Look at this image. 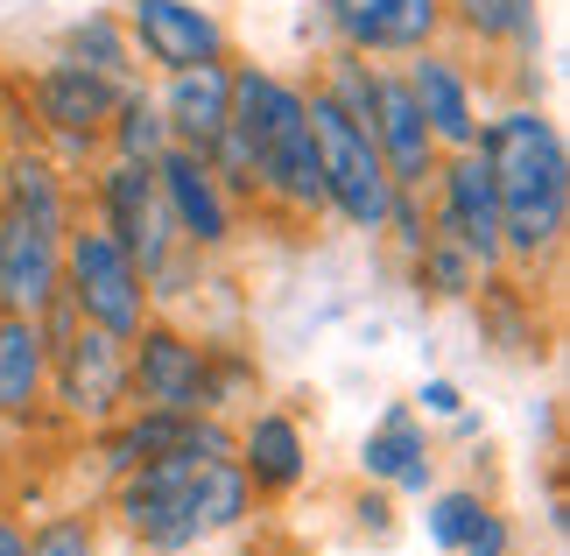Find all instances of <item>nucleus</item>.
Returning <instances> with one entry per match:
<instances>
[{"label": "nucleus", "mask_w": 570, "mask_h": 556, "mask_svg": "<svg viewBox=\"0 0 570 556\" xmlns=\"http://www.w3.org/2000/svg\"><path fill=\"white\" fill-rule=\"evenodd\" d=\"M114 515L148 556H190L197 543L233 536L254 515V486L233 458V422L190 416L169 451L141 458L135 472H120Z\"/></svg>", "instance_id": "obj_1"}, {"label": "nucleus", "mask_w": 570, "mask_h": 556, "mask_svg": "<svg viewBox=\"0 0 570 556\" xmlns=\"http://www.w3.org/2000/svg\"><path fill=\"white\" fill-rule=\"evenodd\" d=\"M479 155L500 197V269H542L570 233V148L542 106H500L479 127Z\"/></svg>", "instance_id": "obj_2"}, {"label": "nucleus", "mask_w": 570, "mask_h": 556, "mask_svg": "<svg viewBox=\"0 0 570 556\" xmlns=\"http://www.w3.org/2000/svg\"><path fill=\"white\" fill-rule=\"evenodd\" d=\"M226 142L239 148L247 191L261 205L289 218H324V176L311 148V114H303V85L268 71V64H233V120Z\"/></svg>", "instance_id": "obj_3"}, {"label": "nucleus", "mask_w": 570, "mask_h": 556, "mask_svg": "<svg viewBox=\"0 0 570 556\" xmlns=\"http://www.w3.org/2000/svg\"><path fill=\"white\" fill-rule=\"evenodd\" d=\"M42 339H50V409L71 430L99 437L127 416V339L85 324L63 296L42 310Z\"/></svg>", "instance_id": "obj_4"}, {"label": "nucleus", "mask_w": 570, "mask_h": 556, "mask_svg": "<svg viewBox=\"0 0 570 556\" xmlns=\"http://www.w3.org/2000/svg\"><path fill=\"white\" fill-rule=\"evenodd\" d=\"M303 114H311V148H317V176H324V218H338L353 233H381L394 184L381 169V148L366 135V120L345 114L317 78L303 85Z\"/></svg>", "instance_id": "obj_5"}, {"label": "nucleus", "mask_w": 570, "mask_h": 556, "mask_svg": "<svg viewBox=\"0 0 570 556\" xmlns=\"http://www.w3.org/2000/svg\"><path fill=\"white\" fill-rule=\"evenodd\" d=\"M92 218L135 254L148 296H177V282L197 254L177 240V226H169V212H163L156 163H120V155H106L99 176H92Z\"/></svg>", "instance_id": "obj_6"}, {"label": "nucleus", "mask_w": 570, "mask_h": 556, "mask_svg": "<svg viewBox=\"0 0 570 556\" xmlns=\"http://www.w3.org/2000/svg\"><path fill=\"white\" fill-rule=\"evenodd\" d=\"M63 303H71L85 324L114 331V339H135V331L156 318V296H148L135 254H127L99 218H71V226H63Z\"/></svg>", "instance_id": "obj_7"}, {"label": "nucleus", "mask_w": 570, "mask_h": 556, "mask_svg": "<svg viewBox=\"0 0 570 556\" xmlns=\"http://www.w3.org/2000/svg\"><path fill=\"white\" fill-rule=\"evenodd\" d=\"M127 409L212 416V345H197L190 331L148 318L127 339Z\"/></svg>", "instance_id": "obj_8"}, {"label": "nucleus", "mask_w": 570, "mask_h": 556, "mask_svg": "<svg viewBox=\"0 0 570 556\" xmlns=\"http://www.w3.org/2000/svg\"><path fill=\"white\" fill-rule=\"evenodd\" d=\"M114 14H120L127 42H135V64H141V71H156V78L233 57L226 14L205 8V0H120Z\"/></svg>", "instance_id": "obj_9"}, {"label": "nucleus", "mask_w": 570, "mask_h": 556, "mask_svg": "<svg viewBox=\"0 0 570 556\" xmlns=\"http://www.w3.org/2000/svg\"><path fill=\"white\" fill-rule=\"evenodd\" d=\"M324 36L366 64H402L451 36L444 0H317Z\"/></svg>", "instance_id": "obj_10"}, {"label": "nucleus", "mask_w": 570, "mask_h": 556, "mask_svg": "<svg viewBox=\"0 0 570 556\" xmlns=\"http://www.w3.org/2000/svg\"><path fill=\"white\" fill-rule=\"evenodd\" d=\"M423 197H430V233H444L451 247H465L487 275H500V197H493L487 155L479 148L444 155Z\"/></svg>", "instance_id": "obj_11"}, {"label": "nucleus", "mask_w": 570, "mask_h": 556, "mask_svg": "<svg viewBox=\"0 0 570 556\" xmlns=\"http://www.w3.org/2000/svg\"><path fill=\"white\" fill-rule=\"evenodd\" d=\"M120 92H127V85L85 71V64H71V57H50L29 78V114H36V127L63 155H99V135H106V120H114V99Z\"/></svg>", "instance_id": "obj_12"}, {"label": "nucleus", "mask_w": 570, "mask_h": 556, "mask_svg": "<svg viewBox=\"0 0 570 556\" xmlns=\"http://www.w3.org/2000/svg\"><path fill=\"white\" fill-rule=\"evenodd\" d=\"M156 191H163V212H169V226H177V240L197 261L218 254V247H233L239 197L218 184V169L197 148H163L156 155Z\"/></svg>", "instance_id": "obj_13"}, {"label": "nucleus", "mask_w": 570, "mask_h": 556, "mask_svg": "<svg viewBox=\"0 0 570 556\" xmlns=\"http://www.w3.org/2000/svg\"><path fill=\"white\" fill-rule=\"evenodd\" d=\"M409 85V99H415V114H423V127L436 135V148L458 155V148H479V78H472V64L444 50V42H430V50H415L394 64Z\"/></svg>", "instance_id": "obj_14"}, {"label": "nucleus", "mask_w": 570, "mask_h": 556, "mask_svg": "<svg viewBox=\"0 0 570 556\" xmlns=\"http://www.w3.org/2000/svg\"><path fill=\"white\" fill-rule=\"evenodd\" d=\"M366 135H374V148H381V169H387L394 191H430L444 148H436V135L423 127V114H415V99H409V85H402L394 64L374 71V114H366Z\"/></svg>", "instance_id": "obj_15"}, {"label": "nucleus", "mask_w": 570, "mask_h": 556, "mask_svg": "<svg viewBox=\"0 0 570 556\" xmlns=\"http://www.w3.org/2000/svg\"><path fill=\"white\" fill-rule=\"evenodd\" d=\"M57 296H63V233L0 212V310L42 318Z\"/></svg>", "instance_id": "obj_16"}, {"label": "nucleus", "mask_w": 570, "mask_h": 556, "mask_svg": "<svg viewBox=\"0 0 570 556\" xmlns=\"http://www.w3.org/2000/svg\"><path fill=\"white\" fill-rule=\"evenodd\" d=\"M156 106H163V120H169V142L212 155V142L226 135V120H233V57L156 78Z\"/></svg>", "instance_id": "obj_17"}, {"label": "nucleus", "mask_w": 570, "mask_h": 556, "mask_svg": "<svg viewBox=\"0 0 570 556\" xmlns=\"http://www.w3.org/2000/svg\"><path fill=\"white\" fill-rule=\"evenodd\" d=\"M233 458L254 494H296L311 479V437L289 409H247V422L233 430Z\"/></svg>", "instance_id": "obj_18"}, {"label": "nucleus", "mask_w": 570, "mask_h": 556, "mask_svg": "<svg viewBox=\"0 0 570 556\" xmlns=\"http://www.w3.org/2000/svg\"><path fill=\"white\" fill-rule=\"evenodd\" d=\"M50 416V339L42 318L0 310V430H29Z\"/></svg>", "instance_id": "obj_19"}, {"label": "nucleus", "mask_w": 570, "mask_h": 556, "mask_svg": "<svg viewBox=\"0 0 570 556\" xmlns=\"http://www.w3.org/2000/svg\"><path fill=\"white\" fill-rule=\"evenodd\" d=\"M360 472L387 486V494H430L436 479V451H430V430L409 402H387V416L360 437Z\"/></svg>", "instance_id": "obj_20"}, {"label": "nucleus", "mask_w": 570, "mask_h": 556, "mask_svg": "<svg viewBox=\"0 0 570 556\" xmlns=\"http://www.w3.org/2000/svg\"><path fill=\"white\" fill-rule=\"evenodd\" d=\"M423 528H430V543L444 556H508L514 549L508 515H500L493 500H479L472 486H444V494H430Z\"/></svg>", "instance_id": "obj_21"}, {"label": "nucleus", "mask_w": 570, "mask_h": 556, "mask_svg": "<svg viewBox=\"0 0 570 556\" xmlns=\"http://www.w3.org/2000/svg\"><path fill=\"white\" fill-rule=\"evenodd\" d=\"M0 212L14 218H36V226H71V176H63L42 148H14L0 155Z\"/></svg>", "instance_id": "obj_22"}, {"label": "nucleus", "mask_w": 570, "mask_h": 556, "mask_svg": "<svg viewBox=\"0 0 570 556\" xmlns=\"http://www.w3.org/2000/svg\"><path fill=\"white\" fill-rule=\"evenodd\" d=\"M57 57H71V64H85V71H99V78H114V85H135L141 78L135 42H127L114 8H85V14L63 21V29H57Z\"/></svg>", "instance_id": "obj_23"}, {"label": "nucleus", "mask_w": 570, "mask_h": 556, "mask_svg": "<svg viewBox=\"0 0 570 556\" xmlns=\"http://www.w3.org/2000/svg\"><path fill=\"white\" fill-rule=\"evenodd\" d=\"M451 29L479 42V50H521L542 42V0H444Z\"/></svg>", "instance_id": "obj_24"}, {"label": "nucleus", "mask_w": 570, "mask_h": 556, "mask_svg": "<svg viewBox=\"0 0 570 556\" xmlns=\"http://www.w3.org/2000/svg\"><path fill=\"white\" fill-rule=\"evenodd\" d=\"M163 148H177V142H169V120H163V106H156V85H127V92L114 99L106 135H99V155H120V163H156Z\"/></svg>", "instance_id": "obj_25"}, {"label": "nucleus", "mask_w": 570, "mask_h": 556, "mask_svg": "<svg viewBox=\"0 0 570 556\" xmlns=\"http://www.w3.org/2000/svg\"><path fill=\"white\" fill-rule=\"evenodd\" d=\"M184 422H190V416H163V409H127L120 422H106V430H99V458H106V472L120 479V472H135L141 458L169 451Z\"/></svg>", "instance_id": "obj_26"}, {"label": "nucleus", "mask_w": 570, "mask_h": 556, "mask_svg": "<svg viewBox=\"0 0 570 556\" xmlns=\"http://www.w3.org/2000/svg\"><path fill=\"white\" fill-rule=\"evenodd\" d=\"M409 261H415V282H423L430 296H444V303H465L472 289L487 282V269H479V261H472L465 247H451L444 233H430V240H423V247H415Z\"/></svg>", "instance_id": "obj_27"}, {"label": "nucleus", "mask_w": 570, "mask_h": 556, "mask_svg": "<svg viewBox=\"0 0 570 556\" xmlns=\"http://www.w3.org/2000/svg\"><path fill=\"white\" fill-rule=\"evenodd\" d=\"M29 556H99V521L92 515H50L29 536Z\"/></svg>", "instance_id": "obj_28"}, {"label": "nucleus", "mask_w": 570, "mask_h": 556, "mask_svg": "<svg viewBox=\"0 0 570 556\" xmlns=\"http://www.w3.org/2000/svg\"><path fill=\"white\" fill-rule=\"evenodd\" d=\"M409 409H415V416H430V422H451V416H465V394H458V381H423Z\"/></svg>", "instance_id": "obj_29"}, {"label": "nucleus", "mask_w": 570, "mask_h": 556, "mask_svg": "<svg viewBox=\"0 0 570 556\" xmlns=\"http://www.w3.org/2000/svg\"><path fill=\"white\" fill-rule=\"evenodd\" d=\"M0 556H29V528L14 515H0Z\"/></svg>", "instance_id": "obj_30"}]
</instances>
